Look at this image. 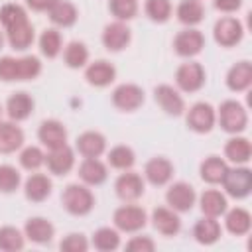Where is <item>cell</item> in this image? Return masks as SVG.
I'll return each instance as SVG.
<instances>
[{"label":"cell","mask_w":252,"mask_h":252,"mask_svg":"<svg viewBox=\"0 0 252 252\" xmlns=\"http://www.w3.org/2000/svg\"><path fill=\"white\" fill-rule=\"evenodd\" d=\"M94 203V195L85 183H69L61 193V207L73 217H87Z\"/></svg>","instance_id":"obj_1"},{"label":"cell","mask_w":252,"mask_h":252,"mask_svg":"<svg viewBox=\"0 0 252 252\" xmlns=\"http://www.w3.org/2000/svg\"><path fill=\"white\" fill-rule=\"evenodd\" d=\"M217 124L226 134H242L248 128V112L238 100H222L217 108Z\"/></svg>","instance_id":"obj_2"},{"label":"cell","mask_w":252,"mask_h":252,"mask_svg":"<svg viewBox=\"0 0 252 252\" xmlns=\"http://www.w3.org/2000/svg\"><path fill=\"white\" fill-rule=\"evenodd\" d=\"M224 195L236 201L246 199L252 193V169L248 165H234L228 167L222 181H220Z\"/></svg>","instance_id":"obj_3"},{"label":"cell","mask_w":252,"mask_h":252,"mask_svg":"<svg viewBox=\"0 0 252 252\" xmlns=\"http://www.w3.org/2000/svg\"><path fill=\"white\" fill-rule=\"evenodd\" d=\"M148 213L144 207L136 205V203H124L120 205L114 213H112V222L114 228H118L120 232L126 234H136L140 232L146 224H148Z\"/></svg>","instance_id":"obj_4"},{"label":"cell","mask_w":252,"mask_h":252,"mask_svg":"<svg viewBox=\"0 0 252 252\" xmlns=\"http://www.w3.org/2000/svg\"><path fill=\"white\" fill-rule=\"evenodd\" d=\"M185 124L195 134H209L217 124V108L211 102L199 100L185 108Z\"/></svg>","instance_id":"obj_5"},{"label":"cell","mask_w":252,"mask_h":252,"mask_svg":"<svg viewBox=\"0 0 252 252\" xmlns=\"http://www.w3.org/2000/svg\"><path fill=\"white\" fill-rule=\"evenodd\" d=\"M207 83V71L199 61L181 63L175 71V85L179 93H197Z\"/></svg>","instance_id":"obj_6"},{"label":"cell","mask_w":252,"mask_h":252,"mask_svg":"<svg viewBox=\"0 0 252 252\" xmlns=\"http://www.w3.org/2000/svg\"><path fill=\"white\" fill-rule=\"evenodd\" d=\"M213 37L217 41V45L228 49V47H234L242 41L244 37V26L238 18L234 16H222L215 22L213 26Z\"/></svg>","instance_id":"obj_7"},{"label":"cell","mask_w":252,"mask_h":252,"mask_svg":"<svg viewBox=\"0 0 252 252\" xmlns=\"http://www.w3.org/2000/svg\"><path fill=\"white\" fill-rule=\"evenodd\" d=\"M114 191H116V197L122 203H136L146 193V181L140 173H136L132 169H126L116 177Z\"/></svg>","instance_id":"obj_8"},{"label":"cell","mask_w":252,"mask_h":252,"mask_svg":"<svg viewBox=\"0 0 252 252\" xmlns=\"http://www.w3.org/2000/svg\"><path fill=\"white\" fill-rule=\"evenodd\" d=\"M110 100H112L114 108H118L120 112H136L144 104L146 93L136 83H122L112 91Z\"/></svg>","instance_id":"obj_9"},{"label":"cell","mask_w":252,"mask_h":252,"mask_svg":"<svg viewBox=\"0 0 252 252\" xmlns=\"http://www.w3.org/2000/svg\"><path fill=\"white\" fill-rule=\"evenodd\" d=\"M165 203L175 213H189L197 205V191L187 181H175L165 191Z\"/></svg>","instance_id":"obj_10"},{"label":"cell","mask_w":252,"mask_h":252,"mask_svg":"<svg viewBox=\"0 0 252 252\" xmlns=\"http://www.w3.org/2000/svg\"><path fill=\"white\" fill-rule=\"evenodd\" d=\"M100 41H102V45H104L106 51H110V53H120V51H124V49L130 45V41H132V30L128 28L126 22L114 20V22H110V24H106V26L102 28Z\"/></svg>","instance_id":"obj_11"},{"label":"cell","mask_w":252,"mask_h":252,"mask_svg":"<svg viewBox=\"0 0 252 252\" xmlns=\"http://www.w3.org/2000/svg\"><path fill=\"white\" fill-rule=\"evenodd\" d=\"M203 47H205V35L197 28H185L177 32L173 37V51L183 59L197 57L203 51Z\"/></svg>","instance_id":"obj_12"},{"label":"cell","mask_w":252,"mask_h":252,"mask_svg":"<svg viewBox=\"0 0 252 252\" xmlns=\"http://www.w3.org/2000/svg\"><path fill=\"white\" fill-rule=\"evenodd\" d=\"M154 100L167 116H181L185 112V100L181 93L171 85H158L154 89Z\"/></svg>","instance_id":"obj_13"},{"label":"cell","mask_w":252,"mask_h":252,"mask_svg":"<svg viewBox=\"0 0 252 252\" xmlns=\"http://www.w3.org/2000/svg\"><path fill=\"white\" fill-rule=\"evenodd\" d=\"M173 173H175L173 163L163 156H156L146 161L142 177H144V181H148L154 187H163L173 179Z\"/></svg>","instance_id":"obj_14"},{"label":"cell","mask_w":252,"mask_h":252,"mask_svg":"<svg viewBox=\"0 0 252 252\" xmlns=\"http://www.w3.org/2000/svg\"><path fill=\"white\" fill-rule=\"evenodd\" d=\"M45 165L53 175H67L75 167V150L69 144L53 148L45 154Z\"/></svg>","instance_id":"obj_15"},{"label":"cell","mask_w":252,"mask_h":252,"mask_svg":"<svg viewBox=\"0 0 252 252\" xmlns=\"http://www.w3.org/2000/svg\"><path fill=\"white\" fill-rule=\"evenodd\" d=\"M85 79L91 87L104 89L116 79V67L106 59H96L85 65Z\"/></svg>","instance_id":"obj_16"},{"label":"cell","mask_w":252,"mask_h":252,"mask_svg":"<svg viewBox=\"0 0 252 252\" xmlns=\"http://www.w3.org/2000/svg\"><path fill=\"white\" fill-rule=\"evenodd\" d=\"M33 108H35V102L32 98L30 93L26 91H18V93H12L6 100V114L12 122H24L28 120L32 114H33Z\"/></svg>","instance_id":"obj_17"},{"label":"cell","mask_w":252,"mask_h":252,"mask_svg":"<svg viewBox=\"0 0 252 252\" xmlns=\"http://www.w3.org/2000/svg\"><path fill=\"white\" fill-rule=\"evenodd\" d=\"M77 175H79L81 183H85L89 187H98L108 179V167L98 158H83V161L79 163Z\"/></svg>","instance_id":"obj_18"},{"label":"cell","mask_w":252,"mask_h":252,"mask_svg":"<svg viewBox=\"0 0 252 252\" xmlns=\"http://www.w3.org/2000/svg\"><path fill=\"white\" fill-rule=\"evenodd\" d=\"M37 140L47 148V150H53V148H59L63 144H67V128L61 120L57 118H47L39 124L37 128Z\"/></svg>","instance_id":"obj_19"},{"label":"cell","mask_w":252,"mask_h":252,"mask_svg":"<svg viewBox=\"0 0 252 252\" xmlns=\"http://www.w3.org/2000/svg\"><path fill=\"white\" fill-rule=\"evenodd\" d=\"M53 191V181L39 171H32L30 177L24 181V195L32 203H43L49 199Z\"/></svg>","instance_id":"obj_20"},{"label":"cell","mask_w":252,"mask_h":252,"mask_svg":"<svg viewBox=\"0 0 252 252\" xmlns=\"http://www.w3.org/2000/svg\"><path fill=\"white\" fill-rule=\"evenodd\" d=\"M154 228L161 234V236H175L179 234L181 230V219H179V213H175L173 209L169 207H156L152 211V217H150Z\"/></svg>","instance_id":"obj_21"},{"label":"cell","mask_w":252,"mask_h":252,"mask_svg":"<svg viewBox=\"0 0 252 252\" xmlns=\"http://www.w3.org/2000/svg\"><path fill=\"white\" fill-rule=\"evenodd\" d=\"M24 234H26V240L41 246V244H49L53 240L55 226L45 217H30L24 224Z\"/></svg>","instance_id":"obj_22"},{"label":"cell","mask_w":252,"mask_h":252,"mask_svg":"<svg viewBox=\"0 0 252 252\" xmlns=\"http://www.w3.org/2000/svg\"><path fill=\"white\" fill-rule=\"evenodd\" d=\"M224 83H226L228 91H232V93H246L252 87V63L248 59L236 61L226 71Z\"/></svg>","instance_id":"obj_23"},{"label":"cell","mask_w":252,"mask_h":252,"mask_svg":"<svg viewBox=\"0 0 252 252\" xmlns=\"http://www.w3.org/2000/svg\"><path fill=\"white\" fill-rule=\"evenodd\" d=\"M75 150L83 158H100L106 152V138L98 130H87L77 136Z\"/></svg>","instance_id":"obj_24"},{"label":"cell","mask_w":252,"mask_h":252,"mask_svg":"<svg viewBox=\"0 0 252 252\" xmlns=\"http://www.w3.org/2000/svg\"><path fill=\"white\" fill-rule=\"evenodd\" d=\"M224 159L234 165H246L252 159V144L246 136L232 134L224 144Z\"/></svg>","instance_id":"obj_25"},{"label":"cell","mask_w":252,"mask_h":252,"mask_svg":"<svg viewBox=\"0 0 252 252\" xmlns=\"http://www.w3.org/2000/svg\"><path fill=\"white\" fill-rule=\"evenodd\" d=\"M199 209L205 217H213V219H219L224 215V211L228 209V199L222 191L219 189H205L199 197Z\"/></svg>","instance_id":"obj_26"},{"label":"cell","mask_w":252,"mask_h":252,"mask_svg":"<svg viewBox=\"0 0 252 252\" xmlns=\"http://www.w3.org/2000/svg\"><path fill=\"white\" fill-rule=\"evenodd\" d=\"M222 236V226L219 222V219L213 217H201L195 224H193V238L203 244V246H213L215 242H219Z\"/></svg>","instance_id":"obj_27"},{"label":"cell","mask_w":252,"mask_h":252,"mask_svg":"<svg viewBox=\"0 0 252 252\" xmlns=\"http://www.w3.org/2000/svg\"><path fill=\"white\" fill-rule=\"evenodd\" d=\"M26 142L24 130L18 126V122H2L0 120V154H16Z\"/></svg>","instance_id":"obj_28"},{"label":"cell","mask_w":252,"mask_h":252,"mask_svg":"<svg viewBox=\"0 0 252 252\" xmlns=\"http://www.w3.org/2000/svg\"><path fill=\"white\" fill-rule=\"evenodd\" d=\"M6 41L14 51H26L35 41V30L30 20L20 22L6 30Z\"/></svg>","instance_id":"obj_29"},{"label":"cell","mask_w":252,"mask_h":252,"mask_svg":"<svg viewBox=\"0 0 252 252\" xmlns=\"http://www.w3.org/2000/svg\"><path fill=\"white\" fill-rule=\"evenodd\" d=\"M224 228L232 236H244L252 228V215L244 207H232L224 211Z\"/></svg>","instance_id":"obj_30"},{"label":"cell","mask_w":252,"mask_h":252,"mask_svg":"<svg viewBox=\"0 0 252 252\" xmlns=\"http://www.w3.org/2000/svg\"><path fill=\"white\" fill-rule=\"evenodd\" d=\"M228 169V161L220 156H207L199 165V175L209 185H219Z\"/></svg>","instance_id":"obj_31"},{"label":"cell","mask_w":252,"mask_h":252,"mask_svg":"<svg viewBox=\"0 0 252 252\" xmlns=\"http://www.w3.org/2000/svg\"><path fill=\"white\" fill-rule=\"evenodd\" d=\"M175 16L179 24L195 28L205 20V6L201 0H181L175 8Z\"/></svg>","instance_id":"obj_32"},{"label":"cell","mask_w":252,"mask_h":252,"mask_svg":"<svg viewBox=\"0 0 252 252\" xmlns=\"http://www.w3.org/2000/svg\"><path fill=\"white\" fill-rule=\"evenodd\" d=\"M47 14H49L51 24L57 26V28H71V26H75L77 20H79V10H77V6H75L73 2H69V0H59Z\"/></svg>","instance_id":"obj_33"},{"label":"cell","mask_w":252,"mask_h":252,"mask_svg":"<svg viewBox=\"0 0 252 252\" xmlns=\"http://www.w3.org/2000/svg\"><path fill=\"white\" fill-rule=\"evenodd\" d=\"M91 244L98 252H114L120 248V230L114 226H100L93 232Z\"/></svg>","instance_id":"obj_34"},{"label":"cell","mask_w":252,"mask_h":252,"mask_svg":"<svg viewBox=\"0 0 252 252\" xmlns=\"http://www.w3.org/2000/svg\"><path fill=\"white\" fill-rule=\"evenodd\" d=\"M39 53L47 59H55L63 51V37L57 28H45L37 37Z\"/></svg>","instance_id":"obj_35"},{"label":"cell","mask_w":252,"mask_h":252,"mask_svg":"<svg viewBox=\"0 0 252 252\" xmlns=\"http://www.w3.org/2000/svg\"><path fill=\"white\" fill-rule=\"evenodd\" d=\"M63 63L69 69H83L89 63V47L85 41L73 39L63 47Z\"/></svg>","instance_id":"obj_36"},{"label":"cell","mask_w":252,"mask_h":252,"mask_svg":"<svg viewBox=\"0 0 252 252\" xmlns=\"http://www.w3.org/2000/svg\"><path fill=\"white\" fill-rule=\"evenodd\" d=\"M106 161L112 169H118V171H126V169H132L134 163H136V154L130 146L126 144H118L114 148L108 150L106 154Z\"/></svg>","instance_id":"obj_37"},{"label":"cell","mask_w":252,"mask_h":252,"mask_svg":"<svg viewBox=\"0 0 252 252\" xmlns=\"http://www.w3.org/2000/svg\"><path fill=\"white\" fill-rule=\"evenodd\" d=\"M26 246V234L24 230L6 224L0 226V250L2 252H20Z\"/></svg>","instance_id":"obj_38"},{"label":"cell","mask_w":252,"mask_h":252,"mask_svg":"<svg viewBox=\"0 0 252 252\" xmlns=\"http://www.w3.org/2000/svg\"><path fill=\"white\" fill-rule=\"evenodd\" d=\"M18 161L26 171H39V167L45 165V152L39 146H22Z\"/></svg>","instance_id":"obj_39"},{"label":"cell","mask_w":252,"mask_h":252,"mask_svg":"<svg viewBox=\"0 0 252 252\" xmlns=\"http://www.w3.org/2000/svg\"><path fill=\"white\" fill-rule=\"evenodd\" d=\"M144 12L152 22L165 24L173 16V6H171V0H146Z\"/></svg>","instance_id":"obj_40"},{"label":"cell","mask_w":252,"mask_h":252,"mask_svg":"<svg viewBox=\"0 0 252 252\" xmlns=\"http://www.w3.org/2000/svg\"><path fill=\"white\" fill-rule=\"evenodd\" d=\"M26 20H30V18H28V12L24 6L16 4V2H8V4L0 6V24L4 30L12 28L20 22H26Z\"/></svg>","instance_id":"obj_41"},{"label":"cell","mask_w":252,"mask_h":252,"mask_svg":"<svg viewBox=\"0 0 252 252\" xmlns=\"http://www.w3.org/2000/svg\"><path fill=\"white\" fill-rule=\"evenodd\" d=\"M22 185V173L10 163H0V193H14Z\"/></svg>","instance_id":"obj_42"},{"label":"cell","mask_w":252,"mask_h":252,"mask_svg":"<svg viewBox=\"0 0 252 252\" xmlns=\"http://www.w3.org/2000/svg\"><path fill=\"white\" fill-rule=\"evenodd\" d=\"M108 10L118 22H130L138 16V0H108Z\"/></svg>","instance_id":"obj_43"},{"label":"cell","mask_w":252,"mask_h":252,"mask_svg":"<svg viewBox=\"0 0 252 252\" xmlns=\"http://www.w3.org/2000/svg\"><path fill=\"white\" fill-rule=\"evenodd\" d=\"M41 75V61L37 55L18 57V81H33Z\"/></svg>","instance_id":"obj_44"},{"label":"cell","mask_w":252,"mask_h":252,"mask_svg":"<svg viewBox=\"0 0 252 252\" xmlns=\"http://www.w3.org/2000/svg\"><path fill=\"white\" fill-rule=\"evenodd\" d=\"M89 246H91V242L83 232H69L59 242L61 252H87Z\"/></svg>","instance_id":"obj_45"},{"label":"cell","mask_w":252,"mask_h":252,"mask_svg":"<svg viewBox=\"0 0 252 252\" xmlns=\"http://www.w3.org/2000/svg\"><path fill=\"white\" fill-rule=\"evenodd\" d=\"M0 81L4 83L18 81V57H12V55L0 57Z\"/></svg>","instance_id":"obj_46"},{"label":"cell","mask_w":252,"mask_h":252,"mask_svg":"<svg viewBox=\"0 0 252 252\" xmlns=\"http://www.w3.org/2000/svg\"><path fill=\"white\" fill-rule=\"evenodd\" d=\"M124 248L130 250V252H154L156 250V242H154V238H150L146 234H138V236H132L126 242Z\"/></svg>","instance_id":"obj_47"},{"label":"cell","mask_w":252,"mask_h":252,"mask_svg":"<svg viewBox=\"0 0 252 252\" xmlns=\"http://www.w3.org/2000/svg\"><path fill=\"white\" fill-rule=\"evenodd\" d=\"M242 2L244 0H213V6L217 12H222V14H234L242 8Z\"/></svg>","instance_id":"obj_48"},{"label":"cell","mask_w":252,"mask_h":252,"mask_svg":"<svg viewBox=\"0 0 252 252\" xmlns=\"http://www.w3.org/2000/svg\"><path fill=\"white\" fill-rule=\"evenodd\" d=\"M59 0H26V6L32 12H49Z\"/></svg>","instance_id":"obj_49"},{"label":"cell","mask_w":252,"mask_h":252,"mask_svg":"<svg viewBox=\"0 0 252 252\" xmlns=\"http://www.w3.org/2000/svg\"><path fill=\"white\" fill-rule=\"evenodd\" d=\"M2 43H4V35H2V32H0V47H2Z\"/></svg>","instance_id":"obj_50"},{"label":"cell","mask_w":252,"mask_h":252,"mask_svg":"<svg viewBox=\"0 0 252 252\" xmlns=\"http://www.w3.org/2000/svg\"><path fill=\"white\" fill-rule=\"evenodd\" d=\"M2 112H4V108H2V104H0V118H2Z\"/></svg>","instance_id":"obj_51"}]
</instances>
